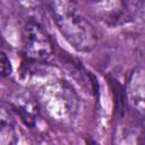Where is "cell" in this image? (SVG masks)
Masks as SVG:
<instances>
[{
	"mask_svg": "<svg viewBox=\"0 0 145 145\" xmlns=\"http://www.w3.org/2000/svg\"><path fill=\"white\" fill-rule=\"evenodd\" d=\"M49 7L53 20L65 40L79 52L92 51L99 41L93 24L70 1H52Z\"/></svg>",
	"mask_w": 145,
	"mask_h": 145,
	"instance_id": "1",
	"label": "cell"
},
{
	"mask_svg": "<svg viewBox=\"0 0 145 145\" xmlns=\"http://www.w3.org/2000/svg\"><path fill=\"white\" fill-rule=\"evenodd\" d=\"M39 101L48 116L60 123L70 122L78 110V96L65 80H54L42 86Z\"/></svg>",
	"mask_w": 145,
	"mask_h": 145,
	"instance_id": "2",
	"label": "cell"
},
{
	"mask_svg": "<svg viewBox=\"0 0 145 145\" xmlns=\"http://www.w3.org/2000/svg\"><path fill=\"white\" fill-rule=\"evenodd\" d=\"M22 48L24 56L32 61H44L52 54V42L35 20H28L22 33Z\"/></svg>",
	"mask_w": 145,
	"mask_h": 145,
	"instance_id": "3",
	"label": "cell"
},
{
	"mask_svg": "<svg viewBox=\"0 0 145 145\" xmlns=\"http://www.w3.org/2000/svg\"><path fill=\"white\" fill-rule=\"evenodd\" d=\"M97 17L108 25L116 26L130 23L129 1H94L91 2Z\"/></svg>",
	"mask_w": 145,
	"mask_h": 145,
	"instance_id": "4",
	"label": "cell"
},
{
	"mask_svg": "<svg viewBox=\"0 0 145 145\" xmlns=\"http://www.w3.org/2000/svg\"><path fill=\"white\" fill-rule=\"evenodd\" d=\"M125 93L129 106L145 118V68L137 67L131 70L126 83Z\"/></svg>",
	"mask_w": 145,
	"mask_h": 145,
	"instance_id": "5",
	"label": "cell"
},
{
	"mask_svg": "<svg viewBox=\"0 0 145 145\" xmlns=\"http://www.w3.org/2000/svg\"><path fill=\"white\" fill-rule=\"evenodd\" d=\"M10 102L14 110L20 116L23 121L28 126H33L39 111L35 99L28 92L17 89L11 94Z\"/></svg>",
	"mask_w": 145,
	"mask_h": 145,
	"instance_id": "6",
	"label": "cell"
},
{
	"mask_svg": "<svg viewBox=\"0 0 145 145\" xmlns=\"http://www.w3.org/2000/svg\"><path fill=\"white\" fill-rule=\"evenodd\" d=\"M18 136L16 128L8 114L2 108L1 110V125H0V145H17Z\"/></svg>",
	"mask_w": 145,
	"mask_h": 145,
	"instance_id": "7",
	"label": "cell"
},
{
	"mask_svg": "<svg viewBox=\"0 0 145 145\" xmlns=\"http://www.w3.org/2000/svg\"><path fill=\"white\" fill-rule=\"evenodd\" d=\"M130 3V23L134 24L137 32L145 31V0L129 1Z\"/></svg>",
	"mask_w": 145,
	"mask_h": 145,
	"instance_id": "8",
	"label": "cell"
},
{
	"mask_svg": "<svg viewBox=\"0 0 145 145\" xmlns=\"http://www.w3.org/2000/svg\"><path fill=\"white\" fill-rule=\"evenodd\" d=\"M0 71H1V76L2 77L10 76L11 71H12V67H11L10 60L6 56L5 52H1V56H0Z\"/></svg>",
	"mask_w": 145,
	"mask_h": 145,
	"instance_id": "9",
	"label": "cell"
},
{
	"mask_svg": "<svg viewBox=\"0 0 145 145\" xmlns=\"http://www.w3.org/2000/svg\"><path fill=\"white\" fill-rule=\"evenodd\" d=\"M138 145H145V118L140 122V130L138 137Z\"/></svg>",
	"mask_w": 145,
	"mask_h": 145,
	"instance_id": "10",
	"label": "cell"
},
{
	"mask_svg": "<svg viewBox=\"0 0 145 145\" xmlns=\"http://www.w3.org/2000/svg\"><path fill=\"white\" fill-rule=\"evenodd\" d=\"M88 145H97V144H95L94 142H91V143H88Z\"/></svg>",
	"mask_w": 145,
	"mask_h": 145,
	"instance_id": "11",
	"label": "cell"
}]
</instances>
